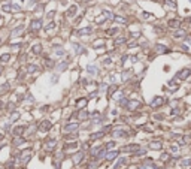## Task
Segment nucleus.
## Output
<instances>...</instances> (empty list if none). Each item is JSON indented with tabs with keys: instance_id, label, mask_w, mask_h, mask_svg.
I'll return each instance as SVG.
<instances>
[{
	"instance_id": "1",
	"label": "nucleus",
	"mask_w": 191,
	"mask_h": 169,
	"mask_svg": "<svg viewBox=\"0 0 191 169\" xmlns=\"http://www.w3.org/2000/svg\"><path fill=\"white\" fill-rule=\"evenodd\" d=\"M190 75V69H184V70H181V74H178V78L179 79H185Z\"/></svg>"
},
{
	"instance_id": "2",
	"label": "nucleus",
	"mask_w": 191,
	"mask_h": 169,
	"mask_svg": "<svg viewBox=\"0 0 191 169\" xmlns=\"http://www.w3.org/2000/svg\"><path fill=\"white\" fill-rule=\"evenodd\" d=\"M160 103H163V99H161V97H157V99H154V102H152V105H155V106H158Z\"/></svg>"
},
{
	"instance_id": "3",
	"label": "nucleus",
	"mask_w": 191,
	"mask_h": 169,
	"mask_svg": "<svg viewBox=\"0 0 191 169\" xmlns=\"http://www.w3.org/2000/svg\"><path fill=\"white\" fill-rule=\"evenodd\" d=\"M169 26H170V27H178V26H179V21H176V20H172V21L169 22Z\"/></svg>"
},
{
	"instance_id": "4",
	"label": "nucleus",
	"mask_w": 191,
	"mask_h": 169,
	"mask_svg": "<svg viewBox=\"0 0 191 169\" xmlns=\"http://www.w3.org/2000/svg\"><path fill=\"white\" fill-rule=\"evenodd\" d=\"M176 37H184L185 36V32H182V30H179V32H176V35H175Z\"/></svg>"
},
{
	"instance_id": "5",
	"label": "nucleus",
	"mask_w": 191,
	"mask_h": 169,
	"mask_svg": "<svg viewBox=\"0 0 191 169\" xmlns=\"http://www.w3.org/2000/svg\"><path fill=\"white\" fill-rule=\"evenodd\" d=\"M115 21H118V22H122V24L126 22V20L122 18V16H115Z\"/></svg>"
},
{
	"instance_id": "6",
	"label": "nucleus",
	"mask_w": 191,
	"mask_h": 169,
	"mask_svg": "<svg viewBox=\"0 0 191 169\" xmlns=\"http://www.w3.org/2000/svg\"><path fill=\"white\" fill-rule=\"evenodd\" d=\"M88 70H90V74H96V72H97V69H96L94 66H90V67H88Z\"/></svg>"
},
{
	"instance_id": "7",
	"label": "nucleus",
	"mask_w": 191,
	"mask_h": 169,
	"mask_svg": "<svg viewBox=\"0 0 191 169\" xmlns=\"http://www.w3.org/2000/svg\"><path fill=\"white\" fill-rule=\"evenodd\" d=\"M157 48H158V53H163V51H164V47H161V45H158Z\"/></svg>"
},
{
	"instance_id": "8",
	"label": "nucleus",
	"mask_w": 191,
	"mask_h": 169,
	"mask_svg": "<svg viewBox=\"0 0 191 169\" xmlns=\"http://www.w3.org/2000/svg\"><path fill=\"white\" fill-rule=\"evenodd\" d=\"M115 156H116V153H111V154L108 156V159H114V157H115Z\"/></svg>"
}]
</instances>
